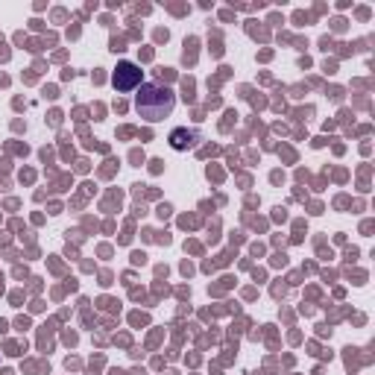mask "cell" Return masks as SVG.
<instances>
[{
    "mask_svg": "<svg viewBox=\"0 0 375 375\" xmlns=\"http://www.w3.org/2000/svg\"><path fill=\"white\" fill-rule=\"evenodd\" d=\"M135 109H138V115H141L144 121L158 123V121H165V118L173 115V109H176V94H173L168 86L146 83V86H141V94H138V100H135Z\"/></svg>",
    "mask_w": 375,
    "mask_h": 375,
    "instance_id": "6da1fadb",
    "label": "cell"
},
{
    "mask_svg": "<svg viewBox=\"0 0 375 375\" xmlns=\"http://www.w3.org/2000/svg\"><path fill=\"white\" fill-rule=\"evenodd\" d=\"M111 83H115L118 91H135L138 86H144V74H141V68L135 62H118Z\"/></svg>",
    "mask_w": 375,
    "mask_h": 375,
    "instance_id": "7a4b0ae2",
    "label": "cell"
},
{
    "mask_svg": "<svg viewBox=\"0 0 375 375\" xmlns=\"http://www.w3.org/2000/svg\"><path fill=\"white\" fill-rule=\"evenodd\" d=\"M197 144V132H193V129H173L170 132V146L173 150H191V146Z\"/></svg>",
    "mask_w": 375,
    "mask_h": 375,
    "instance_id": "3957f363",
    "label": "cell"
}]
</instances>
